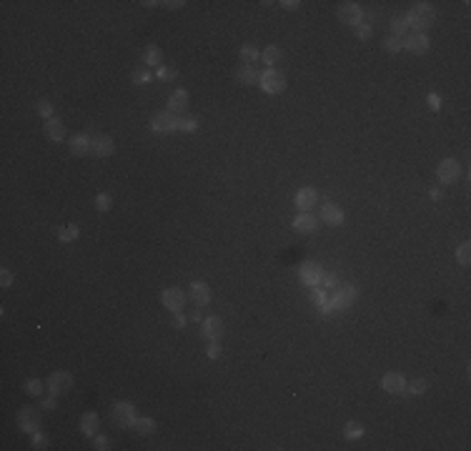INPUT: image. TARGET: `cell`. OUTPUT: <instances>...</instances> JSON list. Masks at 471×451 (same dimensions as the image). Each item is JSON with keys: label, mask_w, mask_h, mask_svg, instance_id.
Masks as SVG:
<instances>
[{"label": "cell", "mask_w": 471, "mask_h": 451, "mask_svg": "<svg viewBox=\"0 0 471 451\" xmlns=\"http://www.w3.org/2000/svg\"><path fill=\"white\" fill-rule=\"evenodd\" d=\"M259 83H261V88H263L266 93H271V95L283 93V91H286V78H283V73L276 71V68H268V71L261 73Z\"/></svg>", "instance_id": "cell-2"}, {"label": "cell", "mask_w": 471, "mask_h": 451, "mask_svg": "<svg viewBox=\"0 0 471 451\" xmlns=\"http://www.w3.org/2000/svg\"><path fill=\"white\" fill-rule=\"evenodd\" d=\"M25 391H28L30 396H40V391H43V381L30 379L28 383H25Z\"/></svg>", "instance_id": "cell-37"}, {"label": "cell", "mask_w": 471, "mask_h": 451, "mask_svg": "<svg viewBox=\"0 0 471 451\" xmlns=\"http://www.w3.org/2000/svg\"><path fill=\"white\" fill-rule=\"evenodd\" d=\"M71 153L73 156H85V153H91V138H88L85 133L73 136L71 138Z\"/></svg>", "instance_id": "cell-23"}, {"label": "cell", "mask_w": 471, "mask_h": 451, "mask_svg": "<svg viewBox=\"0 0 471 451\" xmlns=\"http://www.w3.org/2000/svg\"><path fill=\"white\" fill-rule=\"evenodd\" d=\"M259 50L253 46H243L241 48V63H246V66H256V60H259Z\"/></svg>", "instance_id": "cell-27"}, {"label": "cell", "mask_w": 471, "mask_h": 451, "mask_svg": "<svg viewBox=\"0 0 471 451\" xmlns=\"http://www.w3.org/2000/svg\"><path fill=\"white\" fill-rule=\"evenodd\" d=\"M46 386H48V391H50V394H55V396H58V394H66V391L73 386V376L71 374H66V371H55V374L48 379Z\"/></svg>", "instance_id": "cell-7"}, {"label": "cell", "mask_w": 471, "mask_h": 451, "mask_svg": "<svg viewBox=\"0 0 471 451\" xmlns=\"http://www.w3.org/2000/svg\"><path fill=\"white\" fill-rule=\"evenodd\" d=\"M459 176H461V166H459L454 158L441 161V166H439V181H441V183H454Z\"/></svg>", "instance_id": "cell-11"}, {"label": "cell", "mask_w": 471, "mask_h": 451, "mask_svg": "<svg viewBox=\"0 0 471 451\" xmlns=\"http://www.w3.org/2000/svg\"><path fill=\"white\" fill-rule=\"evenodd\" d=\"M161 60H163V53L158 50L156 46H151L145 50V55H143V63H145V68H161Z\"/></svg>", "instance_id": "cell-25"}, {"label": "cell", "mask_w": 471, "mask_h": 451, "mask_svg": "<svg viewBox=\"0 0 471 451\" xmlns=\"http://www.w3.org/2000/svg\"><path fill=\"white\" fill-rule=\"evenodd\" d=\"M133 80H136V83H148V80H153V73L145 71V68H141V71L133 73Z\"/></svg>", "instance_id": "cell-39"}, {"label": "cell", "mask_w": 471, "mask_h": 451, "mask_svg": "<svg viewBox=\"0 0 471 451\" xmlns=\"http://www.w3.org/2000/svg\"><path fill=\"white\" fill-rule=\"evenodd\" d=\"M186 108H188V93H186V91H176V93L168 98V111H170L173 116L186 113Z\"/></svg>", "instance_id": "cell-18"}, {"label": "cell", "mask_w": 471, "mask_h": 451, "mask_svg": "<svg viewBox=\"0 0 471 451\" xmlns=\"http://www.w3.org/2000/svg\"><path fill=\"white\" fill-rule=\"evenodd\" d=\"M80 236V231H78V226H68V228H63L60 233H58V238L63 241V243H68V241H75V238Z\"/></svg>", "instance_id": "cell-33"}, {"label": "cell", "mask_w": 471, "mask_h": 451, "mask_svg": "<svg viewBox=\"0 0 471 451\" xmlns=\"http://www.w3.org/2000/svg\"><path fill=\"white\" fill-rule=\"evenodd\" d=\"M161 298H163L165 309L173 311V313H178V311L183 309V304H186V293H183L181 288H165Z\"/></svg>", "instance_id": "cell-9"}, {"label": "cell", "mask_w": 471, "mask_h": 451, "mask_svg": "<svg viewBox=\"0 0 471 451\" xmlns=\"http://www.w3.org/2000/svg\"><path fill=\"white\" fill-rule=\"evenodd\" d=\"M321 268L316 266V263H304L301 266V278H304V284H308V286H318L321 284Z\"/></svg>", "instance_id": "cell-21"}, {"label": "cell", "mask_w": 471, "mask_h": 451, "mask_svg": "<svg viewBox=\"0 0 471 451\" xmlns=\"http://www.w3.org/2000/svg\"><path fill=\"white\" fill-rule=\"evenodd\" d=\"M173 326H176V329H183V326H186V318H183V313H181V311L173 316Z\"/></svg>", "instance_id": "cell-48"}, {"label": "cell", "mask_w": 471, "mask_h": 451, "mask_svg": "<svg viewBox=\"0 0 471 451\" xmlns=\"http://www.w3.org/2000/svg\"><path fill=\"white\" fill-rule=\"evenodd\" d=\"M321 288H324V291H333V288H336V286H338V278H336V276H333V273H324V276H321Z\"/></svg>", "instance_id": "cell-36"}, {"label": "cell", "mask_w": 471, "mask_h": 451, "mask_svg": "<svg viewBox=\"0 0 471 451\" xmlns=\"http://www.w3.org/2000/svg\"><path fill=\"white\" fill-rule=\"evenodd\" d=\"M18 426L23 428L25 434H35L38 426H40V414L33 409V406H25L18 414Z\"/></svg>", "instance_id": "cell-5"}, {"label": "cell", "mask_w": 471, "mask_h": 451, "mask_svg": "<svg viewBox=\"0 0 471 451\" xmlns=\"http://www.w3.org/2000/svg\"><path fill=\"white\" fill-rule=\"evenodd\" d=\"M356 286H341L336 291V296L331 298V309H349L353 301H356Z\"/></svg>", "instance_id": "cell-8"}, {"label": "cell", "mask_w": 471, "mask_h": 451, "mask_svg": "<svg viewBox=\"0 0 471 451\" xmlns=\"http://www.w3.org/2000/svg\"><path fill=\"white\" fill-rule=\"evenodd\" d=\"M279 5H283L286 10H298V5H301V3H298V0H283V3H279Z\"/></svg>", "instance_id": "cell-49"}, {"label": "cell", "mask_w": 471, "mask_h": 451, "mask_svg": "<svg viewBox=\"0 0 471 451\" xmlns=\"http://www.w3.org/2000/svg\"><path fill=\"white\" fill-rule=\"evenodd\" d=\"M316 201H318V193L313 188H301L296 193V206H298L301 211H311V208L316 206Z\"/></svg>", "instance_id": "cell-19"}, {"label": "cell", "mask_w": 471, "mask_h": 451, "mask_svg": "<svg viewBox=\"0 0 471 451\" xmlns=\"http://www.w3.org/2000/svg\"><path fill=\"white\" fill-rule=\"evenodd\" d=\"M256 78H259V73H256L253 66H246V63L236 66V80L241 85H251V83H256Z\"/></svg>", "instance_id": "cell-22"}, {"label": "cell", "mask_w": 471, "mask_h": 451, "mask_svg": "<svg viewBox=\"0 0 471 451\" xmlns=\"http://www.w3.org/2000/svg\"><path fill=\"white\" fill-rule=\"evenodd\" d=\"M406 391H409V394H424V391H426V381L424 379H416L411 386H406Z\"/></svg>", "instance_id": "cell-40"}, {"label": "cell", "mask_w": 471, "mask_h": 451, "mask_svg": "<svg viewBox=\"0 0 471 451\" xmlns=\"http://www.w3.org/2000/svg\"><path fill=\"white\" fill-rule=\"evenodd\" d=\"M38 113L46 116V118H53V105H50V100H40V103H38Z\"/></svg>", "instance_id": "cell-41"}, {"label": "cell", "mask_w": 471, "mask_h": 451, "mask_svg": "<svg viewBox=\"0 0 471 451\" xmlns=\"http://www.w3.org/2000/svg\"><path fill=\"white\" fill-rule=\"evenodd\" d=\"M263 60H266V66H279V60H281V50L276 46H268L263 50V55H261Z\"/></svg>", "instance_id": "cell-29"}, {"label": "cell", "mask_w": 471, "mask_h": 451, "mask_svg": "<svg viewBox=\"0 0 471 451\" xmlns=\"http://www.w3.org/2000/svg\"><path fill=\"white\" fill-rule=\"evenodd\" d=\"M111 203H113V198H111L108 193H98V196H95V208H98L100 213H105V211L111 208Z\"/></svg>", "instance_id": "cell-32"}, {"label": "cell", "mask_w": 471, "mask_h": 451, "mask_svg": "<svg viewBox=\"0 0 471 451\" xmlns=\"http://www.w3.org/2000/svg\"><path fill=\"white\" fill-rule=\"evenodd\" d=\"M336 15H338L341 23H346V25H358L361 18H363V13H361V8H358L356 3H341Z\"/></svg>", "instance_id": "cell-6"}, {"label": "cell", "mask_w": 471, "mask_h": 451, "mask_svg": "<svg viewBox=\"0 0 471 451\" xmlns=\"http://www.w3.org/2000/svg\"><path fill=\"white\" fill-rule=\"evenodd\" d=\"M431 198H434V201H439V198H441V190L434 188V190H431Z\"/></svg>", "instance_id": "cell-52"}, {"label": "cell", "mask_w": 471, "mask_h": 451, "mask_svg": "<svg viewBox=\"0 0 471 451\" xmlns=\"http://www.w3.org/2000/svg\"><path fill=\"white\" fill-rule=\"evenodd\" d=\"M381 386H383L386 394H403V391H406V381H403V376L396 374V371L386 374V376L381 379Z\"/></svg>", "instance_id": "cell-12"}, {"label": "cell", "mask_w": 471, "mask_h": 451, "mask_svg": "<svg viewBox=\"0 0 471 451\" xmlns=\"http://www.w3.org/2000/svg\"><path fill=\"white\" fill-rule=\"evenodd\" d=\"M33 446H35V449H48V439L43 434L35 431V434H33Z\"/></svg>", "instance_id": "cell-42"}, {"label": "cell", "mask_w": 471, "mask_h": 451, "mask_svg": "<svg viewBox=\"0 0 471 451\" xmlns=\"http://www.w3.org/2000/svg\"><path fill=\"white\" fill-rule=\"evenodd\" d=\"M178 131H181V133H193V131H198V118H178Z\"/></svg>", "instance_id": "cell-31"}, {"label": "cell", "mask_w": 471, "mask_h": 451, "mask_svg": "<svg viewBox=\"0 0 471 451\" xmlns=\"http://www.w3.org/2000/svg\"><path fill=\"white\" fill-rule=\"evenodd\" d=\"M158 5H165V8H183L186 3H183V0H176V3L170 0V3H158Z\"/></svg>", "instance_id": "cell-51"}, {"label": "cell", "mask_w": 471, "mask_h": 451, "mask_svg": "<svg viewBox=\"0 0 471 451\" xmlns=\"http://www.w3.org/2000/svg\"><path fill=\"white\" fill-rule=\"evenodd\" d=\"M391 33H394V38H406L411 30H409V25H406V18L403 15H396V18H391Z\"/></svg>", "instance_id": "cell-26"}, {"label": "cell", "mask_w": 471, "mask_h": 451, "mask_svg": "<svg viewBox=\"0 0 471 451\" xmlns=\"http://www.w3.org/2000/svg\"><path fill=\"white\" fill-rule=\"evenodd\" d=\"M91 151L98 158H108L116 151V145H113V141L108 136H95V138H91Z\"/></svg>", "instance_id": "cell-13"}, {"label": "cell", "mask_w": 471, "mask_h": 451, "mask_svg": "<svg viewBox=\"0 0 471 451\" xmlns=\"http://www.w3.org/2000/svg\"><path fill=\"white\" fill-rule=\"evenodd\" d=\"M401 48H403L401 38H394V35H391V38H386V40H383V50H386V53H399Z\"/></svg>", "instance_id": "cell-34"}, {"label": "cell", "mask_w": 471, "mask_h": 451, "mask_svg": "<svg viewBox=\"0 0 471 451\" xmlns=\"http://www.w3.org/2000/svg\"><path fill=\"white\" fill-rule=\"evenodd\" d=\"M361 434H363V426H361V424H356V421L346 424V431H344V436H346V439H358Z\"/></svg>", "instance_id": "cell-35"}, {"label": "cell", "mask_w": 471, "mask_h": 451, "mask_svg": "<svg viewBox=\"0 0 471 451\" xmlns=\"http://www.w3.org/2000/svg\"><path fill=\"white\" fill-rule=\"evenodd\" d=\"M111 416H113V421H116L118 426H133V421H136V406L128 404V401L116 404L113 411H111Z\"/></svg>", "instance_id": "cell-4"}, {"label": "cell", "mask_w": 471, "mask_h": 451, "mask_svg": "<svg viewBox=\"0 0 471 451\" xmlns=\"http://www.w3.org/2000/svg\"><path fill=\"white\" fill-rule=\"evenodd\" d=\"M221 356V346H218V341H211V346H208V358H218Z\"/></svg>", "instance_id": "cell-46"}, {"label": "cell", "mask_w": 471, "mask_h": 451, "mask_svg": "<svg viewBox=\"0 0 471 451\" xmlns=\"http://www.w3.org/2000/svg\"><path fill=\"white\" fill-rule=\"evenodd\" d=\"M403 18H406V25H409L411 33H421V30H426V28L434 25V20H436V10H434L429 3H416Z\"/></svg>", "instance_id": "cell-1"}, {"label": "cell", "mask_w": 471, "mask_h": 451, "mask_svg": "<svg viewBox=\"0 0 471 451\" xmlns=\"http://www.w3.org/2000/svg\"><path fill=\"white\" fill-rule=\"evenodd\" d=\"M223 336V321L218 316H211L203 321V338L206 341H218Z\"/></svg>", "instance_id": "cell-16"}, {"label": "cell", "mask_w": 471, "mask_h": 451, "mask_svg": "<svg viewBox=\"0 0 471 451\" xmlns=\"http://www.w3.org/2000/svg\"><path fill=\"white\" fill-rule=\"evenodd\" d=\"M46 136H48V141L60 143L66 138V125H63L58 118H48L46 120Z\"/></svg>", "instance_id": "cell-20"}, {"label": "cell", "mask_w": 471, "mask_h": 451, "mask_svg": "<svg viewBox=\"0 0 471 451\" xmlns=\"http://www.w3.org/2000/svg\"><path fill=\"white\" fill-rule=\"evenodd\" d=\"M151 128H153L156 133H173V131H178V118H176L170 111L156 113V116L151 118Z\"/></svg>", "instance_id": "cell-3"}, {"label": "cell", "mask_w": 471, "mask_h": 451, "mask_svg": "<svg viewBox=\"0 0 471 451\" xmlns=\"http://www.w3.org/2000/svg\"><path fill=\"white\" fill-rule=\"evenodd\" d=\"M80 431H83L85 436H95V431H98V414H95V411L83 414V419H80Z\"/></svg>", "instance_id": "cell-24"}, {"label": "cell", "mask_w": 471, "mask_h": 451, "mask_svg": "<svg viewBox=\"0 0 471 451\" xmlns=\"http://www.w3.org/2000/svg\"><path fill=\"white\" fill-rule=\"evenodd\" d=\"M156 75H158L161 80H173V78H176V71H170V68H163V66H161V68L156 71Z\"/></svg>", "instance_id": "cell-43"}, {"label": "cell", "mask_w": 471, "mask_h": 451, "mask_svg": "<svg viewBox=\"0 0 471 451\" xmlns=\"http://www.w3.org/2000/svg\"><path fill=\"white\" fill-rule=\"evenodd\" d=\"M293 228H296L298 233H316V231H318V218L306 211L304 216H298V218L293 221Z\"/></svg>", "instance_id": "cell-17"}, {"label": "cell", "mask_w": 471, "mask_h": 451, "mask_svg": "<svg viewBox=\"0 0 471 451\" xmlns=\"http://www.w3.org/2000/svg\"><path fill=\"white\" fill-rule=\"evenodd\" d=\"M353 30H356V35H358L361 40H369V38H371V25L358 23V25H353Z\"/></svg>", "instance_id": "cell-38"}, {"label": "cell", "mask_w": 471, "mask_h": 451, "mask_svg": "<svg viewBox=\"0 0 471 451\" xmlns=\"http://www.w3.org/2000/svg\"><path fill=\"white\" fill-rule=\"evenodd\" d=\"M321 221L329 226H341L344 223V211L336 203H324L321 206Z\"/></svg>", "instance_id": "cell-15"}, {"label": "cell", "mask_w": 471, "mask_h": 451, "mask_svg": "<svg viewBox=\"0 0 471 451\" xmlns=\"http://www.w3.org/2000/svg\"><path fill=\"white\" fill-rule=\"evenodd\" d=\"M456 261L461 263V266H469L471 263V246L469 243H461V246H459V251H456Z\"/></svg>", "instance_id": "cell-30"}, {"label": "cell", "mask_w": 471, "mask_h": 451, "mask_svg": "<svg viewBox=\"0 0 471 451\" xmlns=\"http://www.w3.org/2000/svg\"><path fill=\"white\" fill-rule=\"evenodd\" d=\"M401 43H403L406 50H411V53H416V55H424L426 50H429V38H426L424 33H409Z\"/></svg>", "instance_id": "cell-10"}, {"label": "cell", "mask_w": 471, "mask_h": 451, "mask_svg": "<svg viewBox=\"0 0 471 451\" xmlns=\"http://www.w3.org/2000/svg\"><path fill=\"white\" fill-rule=\"evenodd\" d=\"M93 446L98 451H105L108 449V439H105V436H93Z\"/></svg>", "instance_id": "cell-45"}, {"label": "cell", "mask_w": 471, "mask_h": 451, "mask_svg": "<svg viewBox=\"0 0 471 451\" xmlns=\"http://www.w3.org/2000/svg\"><path fill=\"white\" fill-rule=\"evenodd\" d=\"M133 428H136L138 434H143V436H148V434L156 431V421H153V419H136V421H133Z\"/></svg>", "instance_id": "cell-28"}, {"label": "cell", "mask_w": 471, "mask_h": 451, "mask_svg": "<svg viewBox=\"0 0 471 451\" xmlns=\"http://www.w3.org/2000/svg\"><path fill=\"white\" fill-rule=\"evenodd\" d=\"M190 298H193L196 306H208L211 304V288L203 281H196V284H190Z\"/></svg>", "instance_id": "cell-14"}, {"label": "cell", "mask_w": 471, "mask_h": 451, "mask_svg": "<svg viewBox=\"0 0 471 451\" xmlns=\"http://www.w3.org/2000/svg\"><path fill=\"white\" fill-rule=\"evenodd\" d=\"M58 406V399H55V394H50V399L43 401V409H55Z\"/></svg>", "instance_id": "cell-50"}, {"label": "cell", "mask_w": 471, "mask_h": 451, "mask_svg": "<svg viewBox=\"0 0 471 451\" xmlns=\"http://www.w3.org/2000/svg\"><path fill=\"white\" fill-rule=\"evenodd\" d=\"M429 105H431V111H439V108H441V98L436 93H431L429 95Z\"/></svg>", "instance_id": "cell-47"}, {"label": "cell", "mask_w": 471, "mask_h": 451, "mask_svg": "<svg viewBox=\"0 0 471 451\" xmlns=\"http://www.w3.org/2000/svg\"><path fill=\"white\" fill-rule=\"evenodd\" d=\"M0 284H3V288H8V286L13 284V273H10L8 268H3V271H0Z\"/></svg>", "instance_id": "cell-44"}]
</instances>
